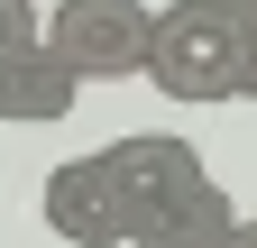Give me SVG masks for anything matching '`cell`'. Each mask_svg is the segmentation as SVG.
<instances>
[{
	"label": "cell",
	"mask_w": 257,
	"mask_h": 248,
	"mask_svg": "<svg viewBox=\"0 0 257 248\" xmlns=\"http://www.w3.org/2000/svg\"><path fill=\"white\" fill-rule=\"evenodd\" d=\"M110 166L128 184V248H220L248 221V211L211 184V166H202L193 138L128 129V138H110Z\"/></svg>",
	"instance_id": "cell-1"
},
{
	"label": "cell",
	"mask_w": 257,
	"mask_h": 248,
	"mask_svg": "<svg viewBox=\"0 0 257 248\" xmlns=\"http://www.w3.org/2000/svg\"><path fill=\"white\" fill-rule=\"evenodd\" d=\"M147 83L166 101H239V0H166L147 46Z\"/></svg>",
	"instance_id": "cell-2"
},
{
	"label": "cell",
	"mask_w": 257,
	"mask_h": 248,
	"mask_svg": "<svg viewBox=\"0 0 257 248\" xmlns=\"http://www.w3.org/2000/svg\"><path fill=\"white\" fill-rule=\"evenodd\" d=\"M46 37L64 46V65H74L83 83H128V74H147L156 10L147 0H55Z\"/></svg>",
	"instance_id": "cell-3"
},
{
	"label": "cell",
	"mask_w": 257,
	"mask_h": 248,
	"mask_svg": "<svg viewBox=\"0 0 257 248\" xmlns=\"http://www.w3.org/2000/svg\"><path fill=\"white\" fill-rule=\"evenodd\" d=\"M37 211L64 248H128V184L110 166V147L92 157H64L46 184H37Z\"/></svg>",
	"instance_id": "cell-4"
},
{
	"label": "cell",
	"mask_w": 257,
	"mask_h": 248,
	"mask_svg": "<svg viewBox=\"0 0 257 248\" xmlns=\"http://www.w3.org/2000/svg\"><path fill=\"white\" fill-rule=\"evenodd\" d=\"M83 101V74L64 65L55 37H28L19 55H0V119L10 129H46V119H64Z\"/></svg>",
	"instance_id": "cell-5"
},
{
	"label": "cell",
	"mask_w": 257,
	"mask_h": 248,
	"mask_svg": "<svg viewBox=\"0 0 257 248\" xmlns=\"http://www.w3.org/2000/svg\"><path fill=\"white\" fill-rule=\"evenodd\" d=\"M28 37H46V10L37 0H0V55H19Z\"/></svg>",
	"instance_id": "cell-6"
},
{
	"label": "cell",
	"mask_w": 257,
	"mask_h": 248,
	"mask_svg": "<svg viewBox=\"0 0 257 248\" xmlns=\"http://www.w3.org/2000/svg\"><path fill=\"white\" fill-rule=\"evenodd\" d=\"M239 92L257 101V0H239Z\"/></svg>",
	"instance_id": "cell-7"
},
{
	"label": "cell",
	"mask_w": 257,
	"mask_h": 248,
	"mask_svg": "<svg viewBox=\"0 0 257 248\" xmlns=\"http://www.w3.org/2000/svg\"><path fill=\"white\" fill-rule=\"evenodd\" d=\"M230 248H257V211H248V221H239V239H230Z\"/></svg>",
	"instance_id": "cell-8"
},
{
	"label": "cell",
	"mask_w": 257,
	"mask_h": 248,
	"mask_svg": "<svg viewBox=\"0 0 257 248\" xmlns=\"http://www.w3.org/2000/svg\"><path fill=\"white\" fill-rule=\"evenodd\" d=\"M220 248H230V239H220Z\"/></svg>",
	"instance_id": "cell-9"
}]
</instances>
